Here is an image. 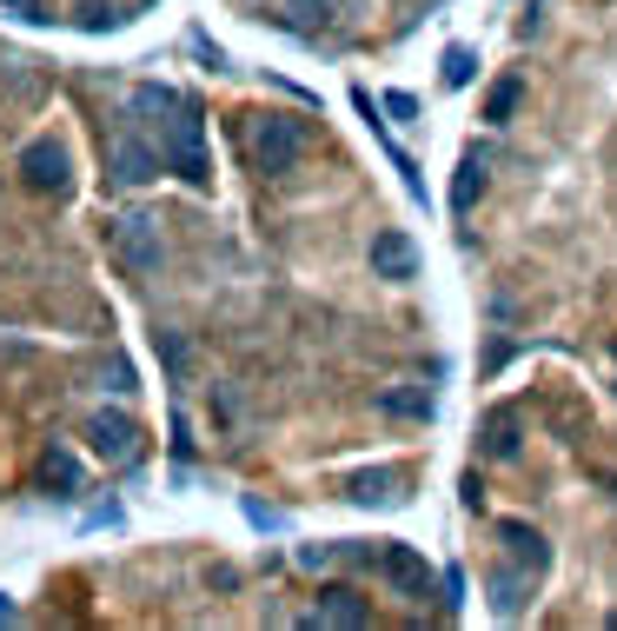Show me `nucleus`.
<instances>
[{"label":"nucleus","instance_id":"39448f33","mask_svg":"<svg viewBox=\"0 0 617 631\" xmlns=\"http://www.w3.org/2000/svg\"><path fill=\"white\" fill-rule=\"evenodd\" d=\"M379 565H385V579H392L405 598H425V592H431V572H425V559H418L412 545H385Z\"/></svg>","mask_w":617,"mask_h":631},{"label":"nucleus","instance_id":"0eeeda50","mask_svg":"<svg viewBox=\"0 0 617 631\" xmlns=\"http://www.w3.org/2000/svg\"><path fill=\"white\" fill-rule=\"evenodd\" d=\"M159 167H166V153H159L153 140H120V153H114V174H120L127 187H146V180H159Z\"/></svg>","mask_w":617,"mask_h":631},{"label":"nucleus","instance_id":"b1692460","mask_svg":"<svg viewBox=\"0 0 617 631\" xmlns=\"http://www.w3.org/2000/svg\"><path fill=\"white\" fill-rule=\"evenodd\" d=\"M8 8H14L21 21H47V0H8Z\"/></svg>","mask_w":617,"mask_h":631},{"label":"nucleus","instance_id":"9b49d317","mask_svg":"<svg viewBox=\"0 0 617 631\" xmlns=\"http://www.w3.org/2000/svg\"><path fill=\"white\" fill-rule=\"evenodd\" d=\"M532 585H538V572H524V565L505 572V565H498V572H491V611H498V618H518V611H524V592H532Z\"/></svg>","mask_w":617,"mask_h":631},{"label":"nucleus","instance_id":"412c9836","mask_svg":"<svg viewBox=\"0 0 617 631\" xmlns=\"http://www.w3.org/2000/svg\"><path fill=\"white\" fill-rule=\"evenodd\" d=\"M485 452H518V439H511V426H498V419H491V426H485Z\"/></svg>","mask_w":617,"mask_h":631},{"label":"nucleus","instance_id":"423d86ee","mask_svg":"<svg viewBox=\"0 0 617 631\" xmlns=\"http://www.w3.org/2000/svg\"><path fill=\"white\" fill-rule=\"evenodd\" d=\"M372 273L379 279H418V247L405 233H379L372 240Z\"/></svg>","mask_w":617,"mask_h":631},{"label":"nucleus","instance_id":"f3484780","mask_svg":"<svg viewBox=\"0 0 617 631\" xmlns=\"http://www.w3.org/2000/svg\"><path fill=\"white\" fill-rule=\"evenodd\" d=\"M438 81H446V87H472V81H478V53H472V47H446Z\"/></svg>","mask_w":617,"mask_h":631},{"label":"nucleus","instance_id":"7ed1b4c3","mask_svg":"<svg viewBox=\"0 0 617 631\" xmlns=\"http://www.w3.org/2000/svg\"><path fill=\"white\" fill-rule=\"evenodd\" d=\"M21 180H27L34 193H60V187H67V146H60V140H27Z\"/></svg>","mask_w":617,"mask_h":631},{"label":"nucleus","instance_id":"6ab92c4d","mask_svg":"<svg viewBox=\"0 0 617 631\" xmlns=\"http://www.w3.org/2000/svg\"><path fill=\"white\" fill-rule=\"evenodd\" d=\"M385 114H392V120H418V94H399V87H392V94H385Z\"/></svg>","mask_w":617,"mask_h":631},{"label":"nucleus","instance_id":"ddd939ff","mask_svg":"<svg viewBox=\"0 0 617 631\" xmlns=\"http://www.w3.org/2000/svg\"><path fill=\"white\" fill-rule=\"evenodd\" d=\"M332 21H339V0H286V27H299V34H319Z\"/></svg>","mask_w":617,"mask_h":631},{"label":"nucleus","instance_id":"f03ea898","mask_svg":"<svg viewBox=\"0 0 617 631\" xmlns=\"http://www.w3.org/2000/svg\"><path fill=\"white\" fill-rule=\"evenodd\" d=\"M239 146H246V160L259 174H286L299 160V146H306V120H293V114H252L246 133H239Z\"/></svg>","mask_w":617,"mask_h":631},{"label":"nucleus","instance_id":"393cba45","mask_svg":"<svg viewBox=\"0 0 617 631\" xmlns=\"http://www.w3.org/2000/svg\"><path fill=\"white\" fill-rule=\"evenodd\" d=\"M14 618H21V605H14L8 592H0V624H14Z\"/></svg>","mask_w":617,"mask_h":631},{"label":"nucleus","instance_id":"5701e85b","mask_svg":"<svg viewBox=\"0 0 617 631\" xmlns=\"http://www.w3.org/2000/svg\"><path fill=\"white\" fill-rule=\"evenodd\" d=\"M80 21H86V27H100V34H107V27H120V14H114V8H100V0H94V8H86Z\"/></svg>","mask_w":617,"mask_h":631},{"label":"nucleus","instance_id":"1a4fd4ad","mask_svg":"<svg viewBox=\"0 0 617 631\" xmlns=\"http://www.w3.org/2000/svg\"><path fill=\"white\" fill-rule=\"evenodd\" d=\"M478 200H485V153L472 146L465 160H459V174H452V219H465Z\"/></svg>","mask_w":617,"mask_h":631},{"label":"nucleus","instance_id":"4468645a","mask_svg":"<svg viewBox=\"0 0 617 631\" xmlns=\"http://www.w3.org/2000/svg\"><path fill=\"white\" fill-rule=\"evenodd\" d=\"M306 624H366V605L352 598V592H325V605L306 611Z\"/></svg>","mask_w":617,"mask_h":631},{"label":"nucleus","instance_id":"2eb2a0df","mask_svg":"<svg viewBox=\"0 0 617 631\" xmlns=\"http://www.w3.org/2000/svg\"><path fill=\"white\" fill-rule=\"evenodd\" d=\"M392 472H352V479H345V499H359V505H385L392 499Z\"/></svg>","mask_w":617,"mask_h":631},{"label":"nucleus","instance_id":"f8f14e48","mask_svg":"<svg viewBox=\"0 0 617 631\" xmlns=\"http://www.w3.org/2000/svg\"><path fill=\"white\" fill-rule=\"evenodd\" d=\"M120 253L140 266V273H159V240H153V219H127V233H120Z\"/></svg>","mask_w":617,"mask_h":631},{"label":"nucleus","instance_id":"20e7f679","mask_svg":"<svg viewBox=\"0 0 617 631\" xmlns=\"http://www.w3.org/2000/svg\"><path fill=\"white\" fill-rule=\"evenodd\" d=\"M86 439H94V452L114 459V465L140 452V426H133L127 413H94V419H86Z\"/></svg>","mask_w":617,"mask_h":631},{"label":"nucleus","instance_id":"aec40b11","mask_svg":"<svg viewBox=\"0 0 617 631\" xmlns=\"http://www.w3.org/2000/svg\"><path fill=\"white\" fill-rule=\"evenodd\" d=\"M187 47H193V53H200V60H206V67H213V73H226V53H219V47H213V40H206V34H193V40H187Z\"/></svg>","mask_w":617,"mask_h":631},{"label":"nucleus","instance_id":"6e6552de","mask_svg":"<svg viewBox=\"0 0 617 631\" xmlns=\"http://www.w3.org/2000/svg\"><path fill=\"white\" fill-rule=\"evenodd\" d=\"M498 538H505V551H511V559H518L524 572H538V579H545V565H551V545H545L532 525H524V519H505V525H498Z\"/></svg>","mask_w":617,"mask_h":631},{"label":"nucleus","instance_id":"9d476101","mask_svg":"<svg viewBox=\"0 0 617 631\" xmlns=\"http://www.w3.org/2000/svg\"><path fill=\"white\" fill-rule=\"evenodd\" d=\"M34 479H40L47 492H80V459H73L67 445H47V452L34 459Z\"/></svg>","mask_w":617,"mask_h":631},{"label":"nucleus","instance_id":"a211bd4d","mask_svg":"<svg viewBox=\"0 0 617 631\" xmlns=\"http://www.w3.org/2000/svg\"><path fill=\"white\" fill-rule=\"evenodd\" d=\"M100 385H107V392H133V385H140V372H133V359H120V353H107V359H100Z\"/></svg>","mask_w":617,"mask_h":631},{"label":"nucleus","instance_id":"4be33fe9","mask_svg":"<svg viewBox=\"0 0 617 631\" xmlns=\"http://www.w3.org/2000/svg\"><path fill=\"white\" fill-rule=\"evenodd\" d=\"M438 592H446V605H452V611H459V598H465V572H459V565H452V572H446V579H438Z\"/></svg>","mask_w":617,"mask_h":631},{"label":"nucleus","instance_id":"dca6fc26","mask_svg":"<svg viewBox=\"0 0 617 631\" xmlns=\"http://www.w3.org/2000/svg\"><path fill=\"white\" fill-rule=\"evenodd\" d=\"M518 100H524V81H518V73H505V81L485 94V120H491V127H505V120L518 114Z\"/></svg>","mask_w":617,"mask_h":631},{"label":"nucleus","instance_id":"f257e3e1","mask_svg":"<svg viewBox=\"0 0 617 631\" xmlns=\"http://www.w3.org/2000/svg\"><path fill=\"white\" fill-rule=\"evenodd\" d=\"M133 107L140 114H166V167L187 174L193 187H206V146H200V107L173 87H133Z\"/></svg>","mask_w":617,"mask_h":631}]
</instances>
